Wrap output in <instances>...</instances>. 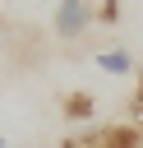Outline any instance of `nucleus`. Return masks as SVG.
<instances>
[{"label": "nucleus", "instance_id": "nucleus-3", "mask_svg": "<svg viewBox=\"0 0 143 148\" xmlns=\"http://www.w3.org/2000/svg\"><path fill=\"white\" fill-rule=\"evenodd\" d=\"M92 60H97V69H106V74H120V79H125V74H138V65H134V56H129L125 46H111V51H97Z\"/></svg>", "mask_w": 143, "mask_h": 148}, {"label": "nucleus", "instance_id": "nucleus-7", "mask_svg": "<svg viewBox=\"0 0 143 148\" xmlns=\"http://www.w3.org/2000/svg\"><path fill=\"white\" fill-rule=\"evenodd\" d=\"M0 148H5V134H0Z\"/></svg>", "mask_w": 143, "mask_h": 148}, {"label": "nucleus", "instance_id": "nucleus-2", "mask_svg": "<svg viewBox=\"0 0 143 148\" xmlns=\"http://www.w3.org/2000/svg\"><path fill=\"white\" fill-rule=\"evenodd\" d=\"M51 28H55V37H65V42H78V37L92 28V5H88V0H55Z\"/></svg>", "mask_w": 143, "mask_h": 148}, {"label": "nucleus", "instance_id": "nucleus-1", "mask_svg": "<svg viewBox=\"0 0 143 148\" xmlns=\"http://www.w3.org/2000/svg\"><path fill=\"white\" fill-rule=\"evenodd\" d=\"M60 148H143L138 125H92L83 134H69Z\"/></svg>", "mask_w": 143, "mask_h": 148}, {"label": "nucleus", "instance_id": "nucleus-8", "mask_svg": "<svg viewBox=\"0 0 143 148\" xmlns=\"http://www.w3.org/2000/svg\"><path fill=\"white\" fill-rule=\"evenodd\" d=\"M0 51H5V37H0Z\"/></svg>", "mask_w": 143, "mask_h": 148}, {"label": "nucleus", "instance_id": "nucleus-6", "mask_svg": "<svg viewBox=\"0 0 143 148\" xmlns=\"http://www.w3.org/2000/svg\"><path fill=\"white\" fill-rule=\"evenodd\" d=\"M120 18V5L115 0H101V9H97V23H115Z\"/></svg>", "mask_w": 143, "mask_h": 148}, {"label": "nucleus", "instance_id": "nucleus-5", "mask_svg": "<svg viewBox=\"0 0 143 148\" xmlns=\"http://www.w3.org/2000/svg\"><path fill=\"white\" fill-rule=\"evenodd\" d=\"M129 111H134V125L143 130V69H138V88H134V97H129Z\"/></svg>", "mask_w": 143, "mask_h": 148}, {"label": "nucleus", "instance_id": "nucleus-4", "mask_svg": "<svg viewBox=\"0 0 143 148\" xmlns=\"http://www.w3.org/2000/svg\"><path fill=\"white\" fill-rule=\"evenodd\" d=\"M60 111H65V120H92L97 116V97L92 92H65Z\"/></svg>", "mask_w": 143, "mask_h": 148}]
</instances>
